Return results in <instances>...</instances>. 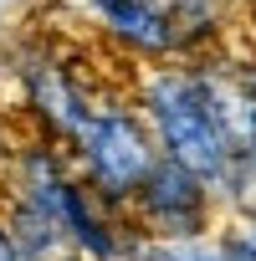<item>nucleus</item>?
I'll list each match as a JSON object with an SVG mask.
<instances>
[{
  "label": "nucleus",
  "mask_w": 256,
  "mask_h": 261,
  "mask_svg": "<svg viewBox=\"0 0 256 261\" xmlns=\"http://www.w3.org/2000/svg\"><path fill=\"white\" fill-rule=\"evenodd\" d=\"M128 261H225L215 236L205 241H134Z\"/></svg>",
  "instance_id": "0eeeda50"
},
{
  "label": "nucleus",
  "mask_w": 256,
  "mask_h": 261,
  "mask_svg": "<svg viewBox=\"0 0 256 261\" xmlns=\"http://www.w3.org/2000/svg\"><path fill=\"white\" fill-rule=\"evenodd\" d=\"M215 246L225 261H256V215H220Z\"/></svg>",
  "instance_id": "6e6552de"
},
{
  "label": "nucleus",
  "mask_w": 256,
  "mask_h": 261,
  "mask_svg": "<svg viewBox=\"0 0 256 261\" xmlns=\"http://www.w3.org/2000/svg\"><path fill=\"white\" fill-rule=\"evenodd\" d=\"M0 220H6L11 246H16L21 261H62V256H67L62 225H57L46 210H36L31 200H21V195L6 190V195H0Z\"/></svg>",
  "instance_id": "423d86ee"
},
{
  "label": "nucleus",
  "mask_w": 256,
  "mask_h": 261,
  "mask_svg": "<svg viewBox=\"0 0 256 261\" xmlns=\"http://www.w3.org/2000/svg\"><path fill=\"white\" fill-rule=\"evenodd\" d=\"M21 92H26V113L36 123V134L52 139V144H62V149H72L77 128L87 123V113L97 102V92L62 57H46V51H36V57L21 62Z\"/></svg>",
  "instance_id": "20e7f679"
},
{
  "label": "nucleus",
  "mask_w": 256,
  "mask_h": 261,
  "mask_svg": "<svg viewBox=\"0 0 256 261\" xmlns=\"http://www.w3.org/2000/svg\"><path fill=\"white\" fill-rule=\"evenodd\" d=\"M97 31L139 62H169L180 51V26L164 0H87Z\"/></svg>",
  "instance_id": "39448f33"
},
{
  "label": "nucleus",
  "mask_w": 256,
  "mask_h": 261,
  "mask_svg": "<svg viewBox=\"0 0 256 261\" xmlns=\"http://www.w3.org/2000/svg\"><path fill=\"white\" fill-rule=\"evenodd\" d=\"M0 261H21V256H16V246H11V230H6V220H0Z\"/></svg>",
  "instance_id": "1a4fd4ad"
},
{
  "label": "nucleus",
  "mask_w": 256,
  "mask_h": 261,
  "mask_svg": "<svg viewBox=\"0 0 256 261\" xmlns=\"http://www.w3.org/2000/svg\"><path fill=\"white\" fill-rule=\"evenodd\" d=\"M62 261H82V256H72V251H67V256H62Z\"/></svg>",
  "instance_id": "9b49d317"
},
{
  "label": "nucleus",
  "mask_w": 256,
  "mask_h": 261,
  "mask_svg": "<svg viewBox=\"0 0 256 261\" xmlns=\"http://www.w3.org/2000/svg\"><path fill=\"white\" fill-rule=\"evenodd\" d=\"M225 92H231V72H215L210 62H154L139 67L128 82V97L144 113L159 154L195 169L215 190L236 164Z\"/></svg>",
  "instance_id": "f257e3e1"
},
{
  "label": "nucleus",
  "mask_w": 256,
  "mask_h": 261,
  "mask_svg": "<svg viewBox=\"0 0 256 261\" xmlns=\"http://www.w3.org/2000/svg\"><path fill=\"white\" fill-rule=\"evenodd\" d=\"M220 215L225 210H220L215 185L159 154V164L144 174L139 195L128 200L123 225L139 241H205V236H215Z\"/></svg>",
  "instance_id": "7ed1b4c3"
},
{
  "label": "nucleus",
  "mask_w": 256,
  "mask_h": 261,
  "mask_svg": "<svg viewBox=\"0 0 256 261\" xmlns=\"http://www.w3.org/2000/svg\"><path fill=\"white\" fill-rule=\"evenodd\" d=\"M77 179L92 190L97 205H108L113 215L128 210V200L139 195L144 174L159 164V144L149 134L144 113L134 108L128 92H103L87 113V123L77 128V139L67 149Z\"/></svg>",
  "instance_id": "f03ea898"
},
{
  "label": "nucleus",
  "mask_w": 256,
  "mask_h": 261,
  "mask_svg": "<svg viewBox=\"0 0 256 261\" xmlns=\"http://www.w3.org/2000/svg\"><path fill=\"white\" fill-rule=\"evenodd\" d=\"M251 36H256V0H251Z\"/></svg>",
  "instance_id": "9d476101"
}]
</instances>
